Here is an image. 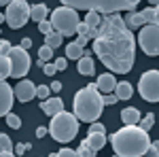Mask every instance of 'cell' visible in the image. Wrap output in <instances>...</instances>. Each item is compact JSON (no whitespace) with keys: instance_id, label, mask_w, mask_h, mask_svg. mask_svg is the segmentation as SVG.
Wrapping results in <instances>:
<instances>
[{"instance_id":"cell-42","label":"cell","mask_w":159,"mask_h":157,"mask_svg":"<svg viewBox=\"0 0 159 157\" xmlns=\"http://www.w3.org/2000/svg\"><path fill=\"white\" fill-rule=\"evenodd\" d=\"M49 87H51V91H60V89H61V83H60V81H53Z\"/></svg>"},{"instance_id":"cell-14","label":"cell","mask_w":159,"mask_h":157,"mask_svg":"<svg viewBox=\"0 0 159 157\" xmlns=\"http://www.w3.org/2000/svg\"><path fill=\"white\" fill-rule=\"evenodd\" d=\"M117 83L119 81H115V76H112V72H104L98 76V83H96V87H98V91H102L104 96L106 94H115V87H117Z\"/></svg>"},{"instance_id":"cell-11","label":"cell","mask_w":159,"mask_h":157,"mask_svg":"<svg viewBox=\"0 0 159 157\" xmlns=\"http://www.w3.org/2000/svg\"><path fill=\"white\" fill-rule=\"evenodd\" d=\"M123 21L127 25V30H140L144 25L155 24V9L148 7V9H142V11H134V13H127L123 17Z\"/></svg>"},{"instance_id":"cell-30","label":"cell","mask_w":159,"mask_h":157,"mask_svg":"<svg viewBox=\"0 0 159 157\" xmlns=\"http://www.w3.org/2000/svg\"><path fill=\"white\" fill-rule=\"evenodd\" d=\"M38 32H40V34H45V36H49L51 32H55V30H53L51 21L47 19V21H40V24H38Z\"/></svg>"},{"instance_id":"cell-16","label":"cell","mask_w":159,"mask_h":157,"mask_svg":"<svg viewBox=\"0 0 159 157\" xmlns=\"http://www.w3.org/2000/svg\"><path fill=\"white\" fill-rule=\"evenodd\" d=\"M76 68H79V72L83 74V76H91V74L96 72V62H93V58L87 53V55H83L81 60L76 62Z\"/></svg>"},{"instance_id":"cell-36","label":"cell","mask_w":159,"mask_h":157,"mask_svg":"<svg viewBox=\"0 0 159 157\" xmlns=\"http://www.w3.org/2000/svg\"><path fill=\"white\" fill-rule=\"evenodd\" d=\"M43 72L47 74V76H53V74L57 72V68H55V64H51V62H49V64H45V66H43Z\"/></svg>"},{"instance_id":"cell-43","label":"cell","mask_w":159,"mask_h":157,"mask_svg":"<svg viewBox=\"0 0 159 157\" xmlns=\"http://www.w3.org/2000/svg\"><path fill=\"white\" fill-rule=\"evenodd\" d=\"M47 132H49L47 127H38V130H36V136H38V138H43V136H45Z\"/></svg>"},{"instance_id":"cell-6","label":"cell","mask_w":159,"mask_h":157,"mask_svg":"<svg viewBox=\"0 0 159 157\" xmlns=\"http://www.w3.org/2000/svg\"><path fill=\"white\" fill-rule=\"evenodd\" d=\"M51 25L55 32H60L61 36H72L76 34V28L81 24L79 19V13L74 9H68V7H57L55 11L51 13Z\"/></svg>"},{"instance_id":"cell-29","label":"cell","mask_w":159,"mask_h":157,"mask_svg":"<svg viewBox=\"0 0 159 157\" xmlns=\"http://www.w3.org/2000/svg\"><path fill=\"white\" fill-rule=\"evenodd\" d=\"M7 123H9V127H13V130H19V127H21V119H19V115H15V113H9V115H7Z\"/></svg>"},{"instance_id":"cell-40","label":"cell","mask_w":159,"mask_h":157,"mask_svg":"<svg viewBox=\"0 0 159 157\" xmlns=\"http://www.w3.org/2000/svg\"><path fill=\"white\" fill-rule=\"evenodd\" d=\"M19 47H21V49H25V51H28V49L32 47V40H30V38H21V43H19Z\"/></svg>"},{"instance_id":"cell-27","label":"cell","mask_w":159,"mask_h":157,"mask_svg":"<svg viewBox=\"0 0 159 157\" xmlns=\"http://www.w3.org/2000/svg\"><path fill=\"white\" fill-rule=\"evenodd\" d=\"M51 58H53V49L47 47V45H43V47L38 49V60L40 62H45V64H49Z\"/></svg>"},{"instance_id":"cell-32","label":"cell","mask_w":159,"mask_h":157,"mask_svg":"<svg viewBox=\"0 0 159 157\" xmlns=\"http://www.w3.org/2000/svg\"><path fill=\"white\" fill-rule=\"evenodd\" d=\"M49 157H79V155H76V151H72V149H61L57 153H51Z\"/></svg>"},{"instance_id":"cell-5","label":"cell","mask_w":159,"mask_h":157,"mask_svg":"<svg viewBox=\"0 0 159 157\" xmlns=\"http://www.w3.org/2000/svg\"><path fill=\"white\" fill-rule=\"evenodd\" d=\"M49 134L57 142H70V140H74V136L79 134V119H76V115L68 113V110H61L60 115L51 117Z\"/></svg>"},{"instance_id":"cell-28","label":"cell","mask_w":159,"mask_h":157,"mask_svg":"<svg viewBox=\"0 0 159 157\" xmlns=\"http://www.w3.org/2000/svg\"><path fill=\"white\" fill-rule=\"evenodd\" d=\"M13 151V142L7 134H0V153H9Z\"/></svg>"},{"instance_id":"cell-35","label":"cell","mask_w":159,"mask_h":157,"mask_svg":"<svg viewBox=\"0 0 159 157\" xmlns=\"http://www.w3.org/2000/svg\"><path fill=\"white\" fill-rule=\"evenodd\" d=\"M102 102H104V106H110V104H117L119 98L115 96V94H106V96H102Z\"/></svg>"},{"instance_id":"cell-12","label":"cell","mask_w":159,"mask_h":157,"mask_svg":"<svg viewBox=\"0 0 159 157\" xmlns=\"http://www.w3.org/2000/svg\"><path fill=\"white\" fill-rule=\"evenodd\" d=\"M13 102H15V91L9 87V83L0 81V117H7L11 113Z\"/></svg>"},{"instance_id":"cell-15","label":"cell","mask_w":159,"mask_h":157,"mask_svg":"<svg viewBox=\"0 0 159 157\" xmlns=\"http://www.w3.org/2000/svg\"><path fill=\"white\" fill-rule=\"evenodd\" d=\"M40 110L45 115H49V117H55V115H60L64 110V100L61 98H49V100L40 102Z\"/></svg>"},{"instance_id":"cell-38","label":"cell","mask_w":159,"mask_h":157,"mask_svg":"<svg viewBox=\"0 0 159 157\" xmlns=\"http://www.w3.org/2000/svg\"><path fill=\"white\" fill-rule=\"evenodd\" d=\"M144 157H159V149H155V146L151 145V146H148V151L144 153Z\"/></svg>"},{"instance_id":"cell-19","label":"cell","mask_w":159,"mask_h":157,"mask_svg":"<svg viewBox=\"0 0 159 157\" xmlns=\"http://www.w3.org/2000/svg\"><path fill=\"white\" fill-rule=\"evenodd\" d=\"M134 94V87L127 83V81H119L117 87H115V96L119 98V100H129Z\"/></svg>"},{"instance_id":"cell-9","label":"cell","mask_w":159,"mask_h":157,"mask_svg":"<svg viewBox=\"0 0 159 157\" xmlns=\"http://www.w3.org/2000/svg\"><path fill=\"white\" fill-rule=\"evenodd\" d=\"M138 45L151 58L159 55V25L151 24V25L140 28V32H138Z\"/></svg>"},{"instance_id":"cell-22","label":"cell","mask_w":159,"mask_h":157,"mask_svg":"<svg viewBox=\"0 0 159 157\" xmlns=\"http://www.w3.org/2000/svg\"><path fill=\"white\" fill-rule=\"evenodd\" d=\"M87 142L91 145V149L100 151L102 146L106 145V134H87Z\"/></svg>"},{"instance_id":"cell-34","label":"cell","mask_w":159,"mask_h":157,"mask_svg":"<svg viewBox=\"0 0 159 157\" xmlns=\"http://www.w3.org/2000/svg\"><path fill=\"white\" fill-rule=\"evenodd\" d=\"M30 149H32V145H30V142H19V145L15 146V153H17V155H25Z\"/></svg>"},{"instance_id":"cell-25","label":"cell","mask_w":159,"mask_h":157,"mask_svg":"<svg viewBox=\"0 0 159 157\" xmlns=\"http://www.w3.org/2000/svg\"><path fill=\"white\" fill-rule=\"evenodd\" d=\"M7 76H11V62L9 58H0V81H4Z\"/></svg>"},{"instance_id":"cell-24","label":"cell","mask_w":159,"mask_h":157,"mask_svg":"<svg viewBox=\"0 0 159 157\" xmlns=\"http://www.w3.org/2000/svg\"><path fill=\"white\" fill-rule=\"evenodd\" d=\"M96 149H91V145L87 142V140H83L81 142V146H79V151H76V155L79 157H96Z\"/></svg>"},{"instance_id":"cell-18","label":"cell","mask_w":159,"mask_h":157,"mask_svg":"<svg viewBox=\"0 0 159 157\" xmlns=\"http://www.w3.org/2000/svg\"><path fill=\"white\" fill-rule=\"evenodd\" d=\"M47 15H49L47 4H30V19H34L36 24L47 21Z\"/></svg>"},{"instance_id":"cell-39","label":"cell","mask_w":159,"mask_h":157,"mask_svg":"<svg viewBox=\"0 0 159 157\" xmlns=\"http://www.w3.org/2000/svg\"><path fill=\"white\" fill-rule=\"evenodd\" d=\"M74 43H76L79 47H83V49H85V45L89 43V38H85V36H76V40H74Z\"/></svg>"},{"instance_id":"cell-31","label":"cell","mask_w":159,"mask_h":157,"mask_svg":"<svg viewBox=\"0 0 159 157\" xmlns=\"http://www.w3.org/2000/svg\"><path fill=\"white\" fill-rule=\"evenodd\" d=\"M49 91H51V87H47V85H38L36 87V96L45 102V100H49Z\"/></svg>"},{"instance_id":"cell-23","label":"cell","mask_w":159,"mask_h":157,"mask_svg":"<svg viewBox=\"0 0 159 157\" xmlns=\"http://www.w3.org/2000/svg\"><path fill=\"white\" fill-rule=\"evenodd\" d=\"M61 40H64V36H61L60 32H51L49 36H45V45L51 49H57L61 45Z\"/></svg>"},{"instance_id":"cell-41","label":"cell","mask_w":159,"mask_h":157,"mask_svg":"<svg viewBox=\"0 0 159 157\" xmlns=\"http://www.w3.org/2000/svg\"><path fill=\"white\" fill-rule=\"evenodd\" d=\"M153 9H155V24L159 25V2H153Z\"/></svg>"},{"instance_id":"cell-17","label":"cell","mask_w":159,"mask_h":157,"mask_svg":"<svg viewBox=\"0 0 159 157\" xmlns=\"http://www.w3.org/2000/svg\"><path fill=\"white\" fill-rule=\"evenodd\" d=\"M142 119V115H140V110L134 109V106H127V109L121 110V121L125 125H138Z\"/></svg>"},{"instance_id":"cell-2","label":"cell","mask_w":159,"mask_h":157,"mask_svg":"<svg viewBox=\"0 0 159 157\" xmlns=\"http://www.w3.org/2000/svg\"><path fill=\"white\" fill-rule=\"evenodd\" d=\"M151 142L153 140L148 138V132H144L140 125H123L110 136L112 151L119 157H144Z\"/></svg>"},{"instance_id":"cell-8","label":"cell","mask_w":159,"mask_h":157,"mask_svg":"<svg viewBox=\"0 0 159 157\" xmlns=\"http://www.w3.org/2000/svg\"><path fill=\"white\" fill-rule=\"evenodd\" d=\"M9 62H11V76L13 79H24L28 70H30V66H32V60H30V55H28V51L21 49L19 45H15V47L9 51Z\"/></svg>"},{"instance_id":"cell-3","label":"cell","mask_w":159,"mask_h":157,"mask_svg":"<svg viewBox=\"0 0 159 157\" xmlns=\"http://www.w3.org/2000/svg\"><path fill=\"white\" fill-rule=\"evenodd\" d=\"M72 109L79 121H85L89 125L98 121V117L102 115V109H104V102H102V96H100L96 83H89L87 87L74 94Z\"/></svg>"},{"instance_id":"cell-33","label":"cell","mask_w":159,"mask_h":157,"mask_svg":"<svg viewBox=\"0 0 159 157\" xmlns=\"http://www.w3.org/2000/svg\"><path fill=\"white\" fill-rule=\"evenodd\" d=\"M87 134H106V127H104L100 121H96V123L89 125V132H87Z\"/></svg>"},{"instance_id":"cell-26","label":"cell","mask_w":159,"mask_h":157,"mask_svg":"<svg viewBox=\"0 0 159 157\" xmlns=\"http://www.w3.org/2000/svg\"><path fill=\"white\" fill-rule=\"evenodd\" d=\"M138 125H140V127H142L144 132H148V130H151V127L155 125V115H153V113H147V115H144V117L140 119V123H138Z\"/></svg>"},{"instance_id":"cell-21","label":"cell","mask_w":159,"mask_h":157,"mask_svg":"<svg viewBox=\"0 0 159 157\" xmlns=\"http://www.w3.org/2000/svg\"><path fill=\"white\" fill-rule=\"evenodd\" d=\"M83 24H87L91 30H98L100 25H102V15H100V13H96V11H89V13H85Z\"/></svg>"},{"instance_id":"cell-4","label":"cell","mask_w":159,"mask_h":157,"mask_svg":"<svg viewBox=\"0 0 159 157\" xmlns=\"http://www.w3.org/2000/svg\"><path fill=\"white\" fill-rule=\"evenodd\" d=\"M61 7H68L74 11H96L100 15H112V13H134L138 9V2L136 0H93V2H87V0H64Z\"/></svg>"},{"instance_id":"cell-13","label":"cell","mask_w":159,"mask_h":157,"mask_svg":"<svg viewBox=\"0 0 159 157\" xmlns=\"http://www.w3.org/2000/svg\"><path fill=\"white\" fill-rule=\"evenodd\" d=\"M13 91H15V98H17L19 102H24V104H25V102H30L32 98L36 96V85L32 83V81H28V79H21L19 83L15 85Z\"/></svg>"},{"instance_id":"cell-20","label":"cell","mask_w":159,"mask_h":157,"mask_svg":"<svg viewBox=\"0 0 159 157\" xmlns=\"http://www.w3.org/2000/svg\"><path fill=\"white\" fill-rule=\"evenodd\" d=\"M83 55H87V49H83V47H79L76 43H70L68 47H66V60H81Z\"/></svg>"},{"instance_id":"cell-1","label":"cell","mask_w":159,"mask_h":157,"mask_svg":"<svg viewBox=\"0 0 159 157\" xmlns=\"http://www.w3.org/2000/svg\"><path fill=\"white\" fill-rule=\"evenodd\" d=\"M93 53L110 72L127 74L134 68L136 38L123 21V15H102V25L93 38Z\"/></svg>"},{"instance_id":"cell-44","label":"cell","mask_w":159,"mask_h":157,"mask_svg":"<svg viewBox=\"0 0 159 157\" xmlns=\"http://www.w3.org/2000/svg\"><path fill=\"white\" fill-rule=\"evenodd\" d=\"M0 157H15V155H13V151H9V153H0Z\"/></svg>"},{"instance_id":"cell-7","label":"cell","mask_w":159,"mask_h":157,"mask_svg":"<svg viewBox=\"0 0 159 157\" xmlns=\"http://www.w3.org/2000/svg\"><path fill=\"white\" fill-rule=\"evenodd\" d=\"M30 19V4L25 0H13L7 4V11H4V24H9V28L13 30H19L24 28Z\"/></svg>"},{"instance_id":"cell-10","label":"cell","mask_w":159,"mask_h":157,"mask_svg":"<svg viewBox=\"0 0 159 157\" xmlns=\"http://www.w3.org/2000/svg\"><path fill=\"white\" fill-rule=\"evenodd\" d=\"M138 91L147 102H159V70H147L138 81Z\"/></svg>"},{"instance_id":"cell-37","label":"cell","mask_w":159,"mask_h":157,"mask_svg":"<svg viewBox=\"0 0 159 157\" xmlns=\"http://www.w3.org/2000/svg\"><path fill=\"white\" fill-rule=\"evenodd\" d=\"M53 64H55V68H57V70H66V68H68V60H66V58H57Z\"/></svg>"}]
</instances>
